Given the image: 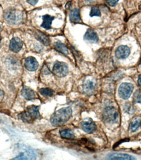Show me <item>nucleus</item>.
Segmentation results:
<instances>
[{"label": "nucleus", "instance_id": "obj_22", "mask_svg": "<svg viewBox=\"0 0 141 160\" xmlns=\"http://www.w3.org/2000/svg\"><path fill=\"white\" fill-rule=\"evenodd\" d=\"M39 92L44 97H52L54 95V91L48 88H42L39 90Z\"/></svg>", "mask_w": 141, "mask_h": 160}, {"label": "nucleus", "instance_id": "obj_20", "mask_svg": "<svg viewBox=\"0 0 141 160\" xmlns=\"http://www.w3.org/2000/svg\"><path fill=\"white\" fill-rule=\"evenodd\" d=\"M60 135L63 138L67 139H73L75 138V134L72 130L65 129L60 131Z\"/></svg>", "mask_w": 141, "mask_h": 160}, {"label": "nucleus", "instance_id": "obj_23", "mask_svg": "<svg viewBox=\"0 0 141 160\" xmlns=\"http://www.w3.org/2000/svg\"><path fill=\"white\" fill-rule=\"evenodd\" d=\"M124 110L125 112L128 113V114H133L135 112V108L133 107V106L131 103H127L124 106Z\"/></svg>", "mask_w": 141, "mask_h": 160}, {"label": "nucleus", "instance_id": "obj_12", "mask_svg": "<svg viewBox=\"0 0 141 160\" xmlns=\"http://www.w3.org/2000/svg\"><path fill=\"white\" fill-rule=\"evenodd\" d=\"M22 95L26 100L35 99L36 98V93L34 91H33L31 89L28 88V87H24L22 90Z\"/></svg>", "mask_w": 141, "mask_h": 160}, {"label": "nucleus", "instance_id": "obj_16", "mask_svg": "<svg viewBox=\"0 0 141 160\" xmlns=\"http://www.w3.org/2000/svg\"><path fill=\"white\" fill-rule=\"evenodd\" d=\"M140 124H141L140 119L139 117L135 118L133 119L131 123H130L129 131L131 132H135L137 131L139 129V128H140Z\"/></svg>", "mask_w": 141, "mask_h": 160}, {"label": "nucleus", "instance_id": "obj_8", "mask_svg": "<svg viewBox=\"0 0 141 160\" xmlns=\"http://www.w3.org/2000/svg\"><path fill=\"white\" fill-rule=\"evenodd\" d=\"M130 54V49L127 46L121 45L116 49L115 55L118 58L125 59L129 57Z\"/></svg>", "mask_w": 141, "mask_h": 160}, {"label": "nucleus", "instance_id": "obj_10", "mask_svg": "<svg viewBox=\"0 0 141 160\" xmlns=\"http://www.w3.org/2000/svg\"><path fill=\"white\" fill-rule=\"evenodd\" d=\"M107 159H124V160H135L136 158L131 155L126 154H121V153H112L109 154L106 158Z\"/></svg>", "mask_w": 141, "mask_h": 160}, {"label": "nucleus", "instance_id": "obj_2", "mask_svg": "<svg viewBox=\"0 0 141 160\" xmlns=\"http://www.w3.org/2000/svg\"><path fill=\"white\" fill-rule=\"evenodd\" d=\"M39 108L38 106L34 105L30 106L27 108L25 112L21 113V114H19L18 118L24 122H32L33 120H35L40 117Z\"/></svg>", "mask_w": 141, "mask_h": 160}, {"label": "nucleus", "instance_id": "obj_19", "mask_svg": "<svg viewBox=\"0 0 141 160\" xmlns=\"http://www.w3.org/2000/svg\"><path fill=\"white\" fill-rule=\"evenodd\" d=\"M54 48L59 52H60L61 53H63L64 55H68L69 54V51L67 47L62 43L57 42L54 45Z\"/></svg>", "mask_w": 141, "mask_h": 160}, {"label": "nucleus", "instance_id": "obj_6", "mask_svg": "<svg viewBox=\"0 0 141 160\" xmlns=\"http://www.w3.org/2000/svg\"><path fill=\"white\" fill-rule=\"evenodd\" d=\"M53 73L56 76L62 78L65 77L69 72L68 65L62 62H56L53 67Z\"/></svg>", "mask_w": 141, "mask_h": 160}, {"label": "nucleus", "instance_id": "obj_27", "mask_svg": "<svg viewBox=\"0 0 141 160\" xmlns=\"http://www.w3.org/2000/svg\"><path fill=\"white\" fill-rule=\"evenodd\" d=\"M38 1L39 0H27V2L31 5H35V4H37Z\"/></svg>", "mask_w": 141, "mask_h": 160}, {"label": "nucleus", "instance_id": "obj_17", "mask_svg": "<svg viewBox=\"0 0 141 160\" xmlns=\"http://www.w3.org/2000/svg\"><path fill=\"white\" fill-rule=\"evenodd\" d=\"M69 18L71 22H77L80 21V11L78 9H74L69 15Z\"/></svg>", "mask_w": 141, "mask_h": 160}, {"label": "nucleus", "instance_id": "obj_4", "mask_svg": "<svg viewBox=\"0 0 141 160\" xmlns=\"http://www.w3.org/2000/svg\"><path fill=\"white\" fill-rule=\"evenodd\" d=\"M133 89L134 87L133 84L130 83H123L119 87L118 95L120 98L127 100L131 97Z\"/></svg>", "mask_w": 141, "mask_h": 160}, {"label": "nucleus", "instance_id": "obj_21", "mask_svg": "<svg viewBox=\"0 0 141 160\" xmlns=\"http://www.w3.org/2000/svg\"><path fill=\"white\" fill-rule=\"evenodd\" d=\"M83 88L86 92H91L94 89V88H95V83H94L93 82L91 81V80H88V81H86V83L84 84Z\"/></svg>", "mask_w": 141, "mask_h": 160}, {"label": "nucleus", "instance_id": "obj_7", "mask_svg": "<svg viewBox=\"0 0 141 160\" xmlns=\"http://www.w3.org/2000/svg\"><path fill=\"white\" fill-rule=\"evenodd\" d=\"M81 128L87 133H92L96 130V125L92 119H85L81 123Z\"/></svg>", "mask_w": 141, "mask_h": 160}, {"label": "nucleus", "instance_id": "obj_9", "mask_svg": "<svg viewBox=\"0 0 141 160\" xmlns=\"http://www.w3.org/2000/svg\"><path fill=\"white\" fill-rule=\"evenodd\" d=\"M25 68L29 71H35L39 67V63L37 60L33 57H28L24 61Z\"/></svg>", "mask_w": 141, "mask_h": 160}, {"label": "nucleus", "instance_id": "obj_26", "mask_svg": "<svg viewBox=\"0 0 141 160\" xmlns=\"http://www.w3.org/2000/svg\"><path fill=\"white\" fill-rule=\"evenodd\" d=\"M119 0H106V3H108L110 6L114 7L116 5V3L118 2Z\"/></svg>", "mask_w": 141, "mask_h": 160}, {"label": "nucleus", "instance_id": "obj_15", "mask_svg": "<svg viewBox=\"0 0 141 160\" xmlns=\"http://www.w3.org/2000/svg\"><path fill=\"white\" fill-rule=\"evenodd\" d=\"M54 19V17H51L49 15H44L43 17V23L41 26L46 30H50L51 28L52 22Z\"/></svg>", "mask_w": 141, "mask_h": 160}, {"label": "nucleus", "instance_id": "obj_13", "mask_svg": "<svg viewBox=\"0 0 141 160\" xmlns=\"http://www.w3.org/2000/svg\"><path fill=\"white\" fill-rule=\"evenodd\" d=\"M84 39L86 41H88L90 42H94L96 43L98 41V36L96 33L92 30H88L86 32L84 35Z\"/></svg>", "mask_w": 141, "mask_h": 160}, {"label": "nucleus", "instance_id": "obj_28", "mask_svg": "<svg viewBox=\"0 0 141 160\" xmlns=\"http://www.w3.org/2000/svg\"><path fill=\"white\" fill-rule=\"evenodd\" d=\"M138 83L139 84V85L141 87V75L139 76V79H138Z\"/></svg>", "mask_w": 141, "mask_h": 160}, {"label": "nucleus", "instance_id": "obj_5", "mask_svg": "<svg viewBox=\"0 0 141 160\" xmlns=\"http://www.w3.org/2000/svg\"><path fill=\"white\" fill-rule=\"evenodd\" d=\"M5 19L9 24H14L19 22L21 21L22 15L20 11L16 10H8L5 13Z\"/></svg>", "mask_w": 141, "mask_h": 160}, {"label": "nucleus", "instance_id": "obj_11", "mask_svg": "<svg viewBox=\"0 0 141 160\" xmlns=\"http://www.w3.org/2000/svg\"><path fill=\"white\" fill-rule=\"evenodd\" d=\"M22 45L23 43L21 41V39H20L18 38H14L11 39L9 45V48L12 52H18L21 50Z\"/></svg>", "mask_w": 141, "mask_h": 160}, {"label": "nucleus", "instance_id": "obj_1", "mask_svg": "<svg viewBox=\"0 0 141 160\" xmlns=\"http://www.w3.org/2000/svg\"><path fill=\"white\" fill-rule=\"evenodd\" d=\"M72 109L71 107H65L59 109L53 114L50 118V122L53 125H62L66 123L72 116Z\"/></svg>", "mask_w": 141, "mask_h": 160}, {"label": "nucleus", "instance_id": "obj_14", "mask_svg": "<svg viewBox=\"0 0 141 160\" xmlns=\"http://www.w3.org/2000/svg\"><path fill=\"white\" fill-rule=\"evenodd\" d=\"M36 159V155L33 152L30 150L26 151L25 152H22L18 156L13 158V159Z\"/></svg>", "mask_w": 141, "mask_h": 160}, {"label": "nucleus", "instance_id": "obj_25", "mask_svg": "<svg viewBox=\"0 0 141 160\" xmlns=\"http://www.w3.org/2000/svg\"><path fill=\"white\" fill-rule=\"evenodd\" d=\"M135 98L137 102L141 104V91H138L135 92Z\"/></svg>", "mask_w": 141, "mask_h": 160}, {"label": "nucleus", "instance_id": "obj_3", "mask_svg": "<svg viewBox=\"0 0 141 160\" xmlns=\"http://www.w3.org/2000/svg\"><path fill=\"white\" fill-rule=\"evenodd\" d=\"M103 117L104 121L106 123H115L118 118V112L114 107H107L104 110Z\"/></svg>", "mask_w": 141, "mask_h": 160}, {"label": "nucleus", "instance_id": "obj_24", "mask_svg": "<svg viewBox=\"0 0 141 160\" xmlns=\"http://www.w3.org/2000/svg\"><path fill=\"white\" fill-rule=\"evenodd\" d=\"M90 17H101V11L99 9L97 8V7H93L91 9L90 13Z\"/></svg>", "mask_w": 141, "mask_h": 160}, {"label": "nucleus", "instance_id": "obj_18", "mask_svg": "<svg viewBox=\"0 0 141 160\" xmlns=\"http://www.w3.org/2000/svg\"><path fill=\"white\" fill-rule=\"evenodd\" d=\"M35 37L39 41L43 43L45 45H49L50 44V39L46 35L40 32H36Z\"/></svg>", "mask_w": 141, "mask_h": 160}]
</instances>
